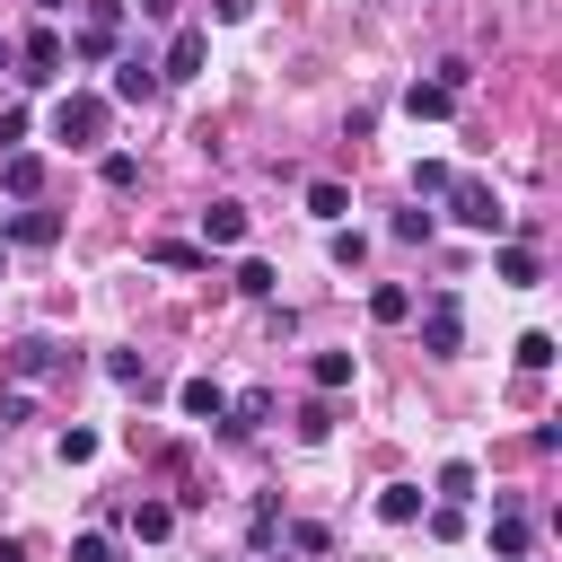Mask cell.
<instances>
[{
	"instance_id": "1",
	"label": "cell",
	"mask_w": 562,
	"mask_h": 562,
	"mask_svg": "<svg viewBox=\"0 0 562 562\" xmlns=\"http://www.w3.org/2000/svg\"><path fill=\"white\" fill-rule=\"evenodd\" d=\"M53 140H70V149H88V140H105V97H88V88H70V97L53 105Z\"/></svg>"
},
{
	"instance_id": "2",
	"label": "cell",
	"mask_w": 562,
	"mask_h": 562,
	"mask_svg": "<svg viewBox=\"0 0 562 562\" xmlns=\"http://www.w3.org/2000/svg\"><path fill=\"white\" fill-rule=\"evenodd\" d=\"M448 202H457V220H465L474 237H501V228H509L501 193H492V184H474V176H457V184H448Z\"/></svg>"
},
{
	"instance_id": "3",
	"label": "cell",
	"mask_w": 562,
	"mask_h": 562,
	"mask_svg": "<svg viewBox=\"0 0 562 562\" xmlns=\"http://www.w3.org/2000/svg\"><path fill=\"white\" fill-rule=\"evenodd\" d=\"M246 237V202H211L202 211V255H220V246H237Z\"/></svg>"
},
{
	"instance_id": "4",
	"label": "cell",
	"mask_w": 562,
	"mask_h": 562,
	"mask_svg": "<svg viewBox=\"0 0 562 562\" xmlns=\"http://www.w3.org/2000/svg\"><path fill=\"white\" fill-rule=\"evenodd\" d=\"M422 342H430L439 360H448V351L465 342V316H457V299H430V316H422Z\"/></svg>"
},
{
	"instance_id": "5",
	"label": "cell",
	"mask_w": 562,
	"mask_h": 562,
	"mask_svg": "<svg viewBox=\"0 0 562 562\" xmlns=\"http://www.w3.org/2000/svg\"><path fill=\"white\" fill-rule=\"evenodd\" d=\"M202 53H211V35H202V26H176V44H167V70H158V79H193V70H202Z\"/></svg>"
},
{
	"instance_id": "6",
	"label": "cell",
	"mask_w": 562,
	"mask_h": 562,
	"mask_svg": "<svg viewBox=\"0 0 562 562\" xmlns=\"http://www.w3.org/2000/svg\"><path fill=\"white\" fill-rule=\"evenodd\" d=\"M0 184H9L18 202H35V193H44V158H35V149H9V158H0Z\"/></svg>"
},
{
	"instance_id": "7",
	"label": "cell",
	"mask_w": 562,
	"mask_h": 562,
	"mask_svg": "<svg viewBox=\"0 0 562 562\" xmlns=\"http://www.w3.org/2000/svg\"><path fill=\"white\" fill-rule=\"evenodd\" d=\"M176 404H184L193 422H220V413H228V386H220V378H184V395H176Z\"/></svg>"
},
{
	"instance_id": "8",
	"label": "cell",
	"mask_w": 562,
	"mask_h": 562,
	"mask_svg": "<svg viewBox=\"0 0 562 562\" xmlns=\"http://www.w3.org/2000/svg\"><path fill=\"white\" fill-rule=\"evenodd\" d=\"M18 53H26V79H53V70H61V35H53V26H35Z\"/></svg>"
},
{
	"instance_id": "9",
	"label": "cell",
	"mask_w": 562,
	"mask_h": 562,
	"mask_svg": "<svg viewBox=\"0 0 562 562\" xmlns=\"http://www.w3.org/2000/svg\"><path fill=\"white\" fill-rule=\"evenodd\" d=\"M448 105H457V97H448L439 79H413V88H404V114H413V123H439Z\"/></svg>"
},
{
	"instance_id": "10",
	"label": "cell",
	"mask_w": 562,
	"mask_h": 562,
	"mask_svg": "<svg viewBox=\"0 0 562 562\" xmlns=\"http://www.w3.org/2000/svg\"><path fill=\"white\" fill-rule=\"evenodd\" d=\"M342 211H351V193H342L334 176H316V184H307V220H325V228H342Z\"/></svg>"
},
{
	"instance_id": "11",
	"label": "cell",
	"mask_w": 562,
	"mask_h": 562,
	"mask_svg": "<svg viewBox=\"0 0 562 562\" xmlns=\"http://www.w3.org/2000/svg\"><path fill=\"white\" fill-rule=\"evenodd\" d=\"M492 272H501L509 290H536V272H544V263H536V246H501V255H492Z\"/></svg>"
},
{
	"instance_id": "12",
	"label": "cell",
	"mask_w": 562,
	"mask_h": 562,
	"mask_svg": "<svg viewBox=\"0 0 562 562\" xmlns=\"http://www.w3.org/2000/svg\"><path fill=\"white\" fill-rule=\"evenodd\" d=\"M9 369H18V378H44V369H61V351H53L44 334H26V342H9Z\"/></svg>"
},
{
	"instance_id": "13",
	"label": "cell",
	"mask_w": 562,
	"mask_h": 562,
	"mask_svg": "<svg viewBox=\"0 0 562 562\" xmlns=\"http://www.w3.org/2000/svg\"><path fill=\"white\" fill-rule=\"evenodd\" d=\"M378 518H386V527H413V518H422V483H386V492H378Z\"/></svg>"
},
{
	"instance_id": "14",
	"label": "cell",
	"mask_w": 562,
	"mask_h": 562,
	"mask_svg": "<svg viewBox=\"0 0 562 562\" xmlns=\"http://www.w3.org/2000/svg\"><path fill=\"white\" fill-rule=\"evenodd\" d=\"M9 237H18V246H53V237H61V211H18Z\"/></svg>"
},
{
	"instance_id": "15",
	"label": "cell",
	"mask_w": 562,
	"mask_h": 562,
	"mask_svg": "<svg viewBox=\"0 0 562 562\" xmlns=\"http://www.w3.org/2000/svg\"><path fill=\"white\" fill-rule=\"evenodd\" d=\"M369 316H378V325H404V316H413V290H404V281H378V290H369Z\"/></svg>"
},
{
	"instance_id": "16",
	"label": "cell",
	"mask_w": 562,
	"mask_h": 562,
	"mask_svg": "<svg viewBox=\"0 0 562 562\" xmlns=\"http://www.w3.org/2000/svg\"><path fill=\"white\" fill-rule=\"evenodd\" d=\"M492 553H501V562H518V553H527V518H518L509 501H501V518H492Z\"/></svg>"
},
{
	"instance_id": "17",
	"label": "cell",
	"mask_w": 562,
	"mask_h": 562,
	"mask_svg": "<svg viewBox=\"0 0 562 562\" xmlns=\"http://www.w3.org/2000/svg\"><path fill=\"white\" fill-rule=\"evenodd\" d=\"M149 88H158V70H149V61H123V70H114V97H123V105H140Z\"/></svg>"
},
{
	"instance_id": "18",
	"label": "cell",
	"mask_w": 562,
	"mask_h": 562,
	"mask_svg": "<svg viewBox=\"0 0 562 562\" xmlns=\"http://www.w3.org/2000/svg\"><path fill=\"white\" fill-rule=\"evenodd\" d=\"M237 290H246V299H272V290H281V272H272L263 255H246V263H237Z\"/></svg>"
},
{
	"instance_id": "19",
	"label": "cell",
	"mask_w": 562,
	"mask_h": 562,
	"mask_svg": "<svg viewBox=\"0 0 562 562\" xmlns=\"http://www.w3.org/2000/svg\"><path fill=\"white\" fill-rule=\"evenodd\" d=\"M105 378H114V386H140V395H149V360H140V351H105Z\"/></svg>"
},
{
	"instance_id": "20",
	"label": "cell",
	"mask_w": 562,
	"mask_h": 562,
	"mask_svg": "<svg viewBox=\"0 0 562 562\" xmlns=\"http://www.w3.org/2000/svg\"><path fill=\"white\" fill-rule=\"evenodd\" d=\"M351 386V351H316V395H342Z\"/></svg>"
},
{
	"instance_id": "21",
	"label": "cell",
	"mask_w": 562,
	"mask_h": 562,
	"mask_svg": "<svg viewBox=\"0 0 562 562\" xmlns=\"http://www.w3.org/2000/svg\"><path fill=\"white\" fill-rule=\"evenodd\" d=\"M167 527H176V509H167V501H140V509H132V536H140V544H158Z\"/></svg>"
},
{
	"instance_id": "22",
	"label": "cell",
	"mask_w": 562,
	"mask_h": 562,
	"mask_svg": "<svg viewBox=\"0 0 562 562\" xmlns=\"http://www.w3.org/2000/svg\"><path fill=\"white\" fill-rule=\"evenodd\" d=\"M97 176H105L114 193H132V184H140V158H132V149H105V167H97Z\"/></svg>"
},
{
	"instance_id": "23",
	"label": "cell",
	"mask_w": 562,
	"mask_h": 562,
	"mask_svg": "<svg viewBox=\"0 0 562 562\" xmlns=\"http://www.w3.org/2000/svg\"><path fill=\"white\" fill-rule=\"evenodd\" d=\"M149 255H158V263H167V272H202V246H184V237H158V246H149Z\"/></svg>"
},
{
	"instance_id": "24",
	"label": "cell",
	"mask_w": 562,
	"mask_h": 562,
	"mask_svg": "<svg viewBox=\"0 0 562 562\" xmlns=\"http://www.w3.org/2000/svg\"><path fill=\"white\" fill-rule=\"evenodd\" d=\"M465 492H474V465L448 457V465H439V501H465Z\"/></svg>"
},
{
	"instance_id": "25",
	"label": "cell",
	"mask_w": 562,
	"mask_h": 562,
	"mask_svg": "<svg viewBox=\"0 0 562 562\" xmlns=\"http://www.w3.org/2000/svg\"><path fill=\"white\" fill-rule=\"evenodd\" d=\"M518 369H553V334H518Z\"/></svg>"
},
{
	"instance_id": "26",
	"label": "cell",
	"mask_w": 562,
	"mask_h": 562,
	"mask_svg": "<svg viewBox=\"0 0 562 562\" xmlns=\"http://www.w3.org/2000/svg\"><path fill=\"white\" fill-rule=\"evenodd\" d=\"M325 430H334V404H325V395H316V404H299V439H325Z\"/></svg>"
},
{
	"instance_id": "27",
	"label": "cell",
	"mask_w": 562,
	"mask_h": 562,
	"mask_svg": "<svg viewBox=\"0 0 562 562\" xmlns=\"http://www.w3.org/2000/svg\"><path fill=\"white\" fill-rule=\"evenodd\" d=\"M88 457H97V430L70 422V430H61V465H88Z\"/></svg>"
},
{
	"instance_id": "28",
	"label": "cell",
	"mask_w": 562,
	"mask_h": 562,
	"mask_svg": "<svg viewBox=\"0 0 562 562\" xmlns=\"http://www.w3.org/2000/svg\"><path fill=\"white\" fill-rule=\"evenodd\" d=\"M70 562H123L114 536H70Z\"/></svg>"
},
{
	"instance_id": "29",
	"label": "cell",
	"mask_w": 562,
	"mask_h": 562,
	"mask_svg": "<svg viewBox=\"0 0 562 562\" xmlns=\"http://www.w3.org/2000/svg\"><path fill=\"white\" fill-rule=\"evenodd\" d=\"M114 53V26H79V61H105Z\"/></svg>"
},
{
	"instance_id": "30",
	"label": "cell",
	"mask_w": 562,
	"mask_h": 562,
	"mask_svg": "<svg viewBox=\"0 0 562 562\" xmlns=\"http://www.w3.org/2000/svg\"><path fill=\"white\" fill-rule=\"evenodd\" d=\"M360 255H369V237H360V228H334V263H342V272H351V263H360Z\"/></svg>"
},
{
	"instance_id": "31",
	"label": "cell",
	"mask_w": 562,
	"mask_h": 562,
	"mask_svg": "<svg viewBox=\"0 0 562 562\" xmlns=\"http://www.w3.org/2000/svg\"><path fill=\"white\" fill-rule=\"evenodd\" d=\"M18 140H26V114H18V105H0V149H18Z\"/></svg>"
},
{
	"instance_id": "32",
	"label": "cell",
	"mask_w": 562,
	"mask_h": 562,
	"mask_svg": "<svg viewBox=\"0 0 562 562\" xmlns=\"http://www.w3.org/2000/svg\"><path fill=\"white\" fill-rule=\"evenodd\" d=\"M211 18H228V26H237V18H255V0H211Z\"/></svg>"
},
{
	"instance_id": "33",
	"label": "cell",
	"mask_w": 562,
	"mask_h": 562,
	"mask_svg": "<svg viewBox=\"0 0 562 562\" xmlns=\"http://www.w3.org/2000/svg\"><path fill=\"white\" fill-rule=\"evenodd\" d=\"M0 562H26V544H18V536H0Z\"/></svg>"
},
{
	"instance_id": "34",
	"label": "cell",
	"mask_w": 562,
	"mask_h": 562,
	"mask_svg": "<svg viewBox=\"0 0 562 562\" xmlns=\"http://www.w3.org/2000/svg\"><path fill=\"white\" fill-rule=\"evenodd\" d=\"M0 70H9V35H0Z\"/></svg>"
},
{
	"instance_id": "35",
	"label": "cell",
	"mask_w": 562,
	"mask_h": 562,
	"mask_svg": "<svg viewBox=\"0 0 562 562\" xmlns=\"http://www.w3.org/2000/svg\"><path fill=\"white\" fill-rule=\"evenodd\" d=\"M518 562H527V553H518Z\"/></svg>"
}]
</instances>
